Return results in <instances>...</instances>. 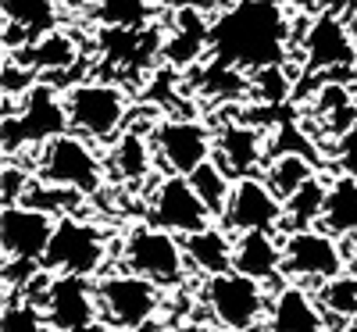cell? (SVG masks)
I'll use <instances>...</instances> for the list:
<instances>
[{
    "label": "cell",
    "instance_id": "obj_17",
    "mask_svg": "<svg viewBox=\"0 0 357 332\" xmlns=\"http://www.w3.org/2000/svg\"><path fill=\"white\" fill-rule=\"evenodd\" d=\"M215 161L232 175L247 179L268 161V136L250 122H225L215 133Z\"/></svg>",
    "mask_w": 357,
    "mask_h": 332
},
{
    "label": "cell",
    "instance_id": "obj_28",
    "mask_svg": "<svg viewBox=\"0 0 357 332\" xmlns=\"http://www.w3.org/2000/svg\"><path fill=\"white\" fill-rule=\"evenodd\" d=\"M232 183H236V179L218 161H207V165H200L190 175V186L197 190V197L207 204V211H211L215 218H222V211H225V204L232 197Z\"/></svg>",
    "mask_w": 357,
    "mask_h": 332
},
{
    "label": "cell",
    "instance_id": "obj_27",
    "mask_svg": "<svg viewBox=\"0 0 357 332\" xmlns=\"http://www.w3.org/2000/svg\"><path fill=\"white\" fill-rule=\"evenodd\" d=\"M89 11H93L97 25H104V29L139 33L154 18V0H89Z\"/></svg>",
    "mask_w": 357,
    "mask_h": 332
},
{
    "label": "cell",
    "instance_id": "obj_14",
    "mask_svg": "<svg viewBox=\"0 0 357 332\" xmlns=\"http://www.w3.org/2000/svg\"><path fill=\"white\" fill-rule=\"evenodd\" d=\"M222 229L232 236L243 232H282V200L268 190L261 175L232 183V197L222 211Z\"/></svg>",
    "mask_w": 357,
    "mask_h": 332
},
{
    "label": "cell",
    "instance_id": "obj_13",
    "mask_svg": "<svg viewBox=\"0 0 357 332\" xmlns=\"http://www.w3.org/2000/svg\"><path fill=\"white\" fill-rule=\"evenodd\" d=\"M301 61L307 75L343 72L357 65V43L336 11H318L301 36Z\"/></svg>",
    "mask_w": 357,
    "mask_h": 332
},
{
    "label": "cell",
    "instance_id": "obj_8",
    "mask_svg": "<svg viewBox=\"0 0 357 332\" xmlns=\"http://www.w3.org/2000/svg\"><path fill=\"white\" fill-rule=\"evenodd\" d=\"M97 300H100V322L122 332H139L161 311V286L132 276L126 268H114L97 279Z\"/></svg>",
    "mask_w": 357,
    "mask_h": 332
},
{
    "label": "cell",
    "instance_id": "obj_24",
    "mask_svg": "<svg viewBox=\"0 0 357 332\" xmlns=\"http://www.w3.org/2000/svg\"><path fill=\"white\" fill-rule=\"evenodd\" d=\"M325 200H329V183H321V179L314 175L311 183H304L289 200H282V232L321 229Z\"/></svg>",
    "mask_w": 357,
    "mask_h": 332
},
{
    "label": "cell",
    "instance_id": "obj_5",
    "mask_svg": "<svg viewBox=\"0 0 357 332\" xmlns=\"http://www.w3.org/2000/svg\"><path fill=\"white\" fill-rule=\"evenodd\" d=\"M36 179L47 186L75 190L82 197L97 193L107 179V165L93 150V143L82 139L79 133H65L36 150Z\"/></svg>",
    "mask_w": 357,
    "mask_h": 332
},
{
    "label": "cell",
    "instance_id": "obj_22",
    "mask_svg": "<svg viewBox=\"0 0 357 332\" xmlns=\"http://www.w3.org/2000/svg\"><path fill=\"white\" fill-rule=\"evenodd\" d=\"M183 250H186V261L193 271H200L204 279H215V276H225L232 271V250H236V239H229L225 229L211 225L204 232H193L183 239Z\"/></svg>",
    "mask_w": 357,
    "mask_h": 332
},
{
    "label": "cell",
    "instance_id": "obj_1",
    "mask_svg": "<svg viewBox=\"0 0 357 332\" xmlns=\"http://www.w3.org/2000/svg\"><path fill=\"white\" fill-rule=\"evenodd\" d=\"M293 18L286 0H232L215 15L211 54L240 72L279 68L289 57Z\"/></svg>",
    "mask_w": 357,
    "mask_h": 332
},
{
    "label": "cell",
    "instance_id": "obj_26",
    "mask_svg": "<svg viewBox=\"0 0 357 332\" xmlns=\"http://www.w3.org/2000/svg\"><path fill=\"white\" fill-rule=\"evenodd\" d=\"M318 172H314V161L311 158H301V154H279V158H268L264 161V183L279 200H289L304 183H311Z\"/></svg>",
    "mask_w": 357,
    "mask_h": 332
},
{
    "label": "cell",
    "instance_id": "obj_10",
    "mask_svg": "<svg viewBox=\"0 0 357 332\" xmlns=\"http://www.w3.org/2000/svg\"><path fill=\"white\" fill-rule=\"evenodd\" d=\"M282 276L296 286L304 282H333L347 276V254L340 239L325 229H301L282 236Z\"/></svg>",
    "mask_w": 357,
    "mask_h": 332
},
{
    "label": "cell",
    "instance_id": "obj_11",
    "mask_svg": "<svg viewBox=\"0 0 357 332\" xmlns=\"http://www.w3.org/2000/svg\"><path fill=\"white\" fill-rule=\"evenodd\" d=\"M158 165L168 175H193L200 165L215 161V133L197 118H165L151 129Z\"/></svg>",
    "mask_w": 357,
    "mask_h": 332
},
{
    "label": "cell",
    "instance_id": "obj_7",
    "mask_svg": "<svg viewBox=\"0 0 357 332\" xmlns=\"http://www.w3.org/2000/svg\"><path fill=\"white\" fill-rule=\"evenodd\" d=\"M29 282L40 289L33 304L47 315L54 332H89L100 325L97 282L79 276H54V271H40Z\"/></svg>",
    "mask_w": 357,
    "mask_h": 332
},
{
    "label": "cell",
    "instance_id": "obj_6",
    "mask_svg": "<svg viewBox=\"0 0 357 332\" xmlns=\"http://www.w3.org/2000/svg\"><path fill=\"white\" fill-rule=\"evenodd\" d=\"M107 236L100 232V225L86 222L82 215H68L57 218L50 247L43 254V271H54V276H79V279H100L104 268L111 261L107 250Z\"/></svg>",
    "mask_w": 357,
    "mask_h": 332
},
{
    "label": "cell",
    "instance_id": "obj_12",
    "mask_svg": "<svg viewBox=\"0 0 357 332\" xmlns=\"http://www.w3.org/2000/svg\"><path fill=\"white\" fill-rule=\"evenodd\" d=\"M146 222L172 232V236H193L215 225V215L207 204L197 197L186 175H165L151 190V207H146Z\"/></svg>",
    "mask_w": 357,
    "mask_h": 332
},
{
    "label": "cell",
    "instance_id": "obj_9",
    "mask_svg": "<svg viewBox=\"0 0 357 332\" xmlns=\"http://www.w3.org/2000/svg\"><path fill=\"white\" fill-rule=\"evenodd\" d=\"M200 304L225 332H250L261 325L272 300L264 296V286L257 279H247L240 271H225V276L204 279Z\"/></svg>",
    "mask_w": 357,
    "mask_h": 332
},
{
    "label": "cell",
    "instance_id": "obj_4",
    "mask_svg": "<svg viewBox=\"0 0 357 332\" xmlns=\"http://www.w3.org/2000/svg\"><path fill=\"white\" fill-rule=\"evenodd\" d=\"M65 107L72 118V133L89 143H114L129 118V97L122 86L104 79H82L65 89Z\"/></svg>",
    "mask_w": 357,
    "mask_h": 332
},
{
    "label": "cell",
    "instance_id": "obj_20",
    "mask_svg": "<svg viewBox=\"0 0 357 332\" xmlns=\"http://www.w3.org/2000/svg\"><path fill=\"white\" fill-rule=\"evenodd\" d=\"M232 271L247 279L272 282L282 276V236L279 232H243L236 236Z\"/></svg>",
    "mask_w": 357,
    "mask_h": 332
},
{
    "label": "cell",
    "instance_id": "obj_29",
    "mask_svg": "<svg viewBox=\"0 0 357 332\" xmlns=\"http://www.w3.org/2000/svg\"><path fill=\"white\" fill-rule=\"evenodd\" d=\"M200 89L215 100H236L250 93V75H243L240 68H232L225 61H211L200 72Z\"/></svg>",
    "mask_w": 357,
    "mask_h": 332
},
{
    "label": "cell",
    "instance_id": "obj_18",
    "mask_svg": "<svg viewBox=\"0 0 357 332\" xmlns=\"http://www.w3.org/2000/svg\"><path fill=\"white\" fill-rule=\"evenodd\" d=\"M4 8V47L8 54L25 50L33 40L47 36L57 29V0H0Z\"/></svg>",
    "mask_w": 357,
    "mask_h": 332
},
{
    "label": "cell",
    "instance_id": "obj_19",
    "mask_svg": "<svg viewBox=\"0 0 357 332\" xmlns=\"http://www.w3.org/2000/svg\"><path fill=\"white\" fill-rule=\"evenodd\" d=\"M268 332H325V311L304 286L286 282L268 304Z\"/></svg>",
    "mask_w": 357,
    "mask_h": 332
},
{
    "label": "cell",
    "instance_id": "obj_36",
    "mask_svg": "<svg viewBox=\"0 0 357 332\" xmlns=\"http://www.w3.org/2000/svg\"><path fill=\"white\" fill-rule=\"evenodd\" d=\"M296 8H318V0H293Z\"/></svg>",
    "mask_w": 357,
    "mask_h": 332
},
{
    "label": "cell",
    "instance_id": "obj_32",
    "mask_svg": "<svg viewBox=\"0 0 357 332\" xmlns=\"http://www.w3.org/2000/svg\"><path fill=\"white\" fill-rule=\"evenodd\" d=\"M4 332H54V329L33 300L15 296L4 304Z\"/></svg>",
    "mask_w": 357,
    "mask_h": 332
},
{
    "label": "cell",
    "instance_id": "obj_21",
    "mask_svg": "<svg viewBox=\"0 0 357 332\" xmlns=\"http://www.w3.org/2000/svg\"><path fill=\"white\" fill-rule=\"evenodd\" d=\"M154 161H158V154H154L151 136H143L139 129H129V133H122L114 139L107 168L114 172L118 183L136 186V183H143V179L154 175Z\"/></svg>",
    "mask_w": 357,
    "mask_h": 332
},
{
    "label": "cell",
    "instance_id": "obj_23",
    "mask_svg": "<svg viewBox=\"0 0 357 332\" xmlns=\"http://www.w3.org/2000/svg\"><path fill=\"white\" fill-rule=\"evenodd\" d=\"M15 57H18L22 65L33 68L36 75H43V72H68L79 61V43H75V36L61 33V29H54V33L33 40L25 50H18Z\"/></svg>",
    "mask_w": 357,
    "mask_h": 332
},
{
    "label": "cell",
    "instance_id": "obj_35",
    "mask_svg": "<svg viewBox=\"0 0 357 332\" xmlns=\"http://www.w3.org/2000/svg\"><path fill=\"white\" fill-rule=\"evenodd\" d=\"M340 332H357V318H350V322H343V325H340Z\"/></svg>",
    "mask_w": 357,
    "mask_h": 332
},
{
    "label": "cell",
    "instance_id": "obj_15",
    "mask_svg": "<svg viewBox=\"0 0 357 332\" xmlns=\"http://www.w3.org/2000/svg\"><path fill=\"white\" fill-rule=\"evenodd\" d=\"M54 225H57V218H50L47 211L25 207V204L4 207V215H0V247H4V261L43 264Z\"/></svg>",
    "mask_w": 357,
    "mask_h": 332
},
{
    "label": "cell",
    "instance_id": "obj_3",
    "mask_svg": "<svg viewBox=\"0 0 357 332\" xmlns=\"http://www.w3.org/2000/svg\"><path fill=\"white\" fill-rule=\"evenodd\" d=\"M72 133L65 93L50 82H40L15 111H4V158L22 154L25 146H43L57 136Z\"/></svg>",
    "mask_w": 357,
    "mask_h": 332
},
{
    "label": "cell",
    "instance_id": "obj_34",
    "mask_svg": "<svg viewBox=\"0 0 357 332\" xmlns=\"http://www.w3.org/2000/svg\"><path fill=\"white\" fill-rule=\"evenodd\" d=\"M336 165H340V175H350L357 179V122L336 139Z\"/></svg>",
    "mask_w": 357,
    "mask_h": 332
},
{
    "label": "cell",
    "instance_id": "obj_25",
    "mask_svg": "<svg viewBox=\"0 0 357 332\" xmlns=\"http://www.w3.org/2000/svg\"><path fill=\"white\" fill-rule=\"evenodd\" d=\"M321 229L333 232L336 239L357 236V179L336 175L333 183H329V200H325Z\"/></svg>",
    "mask_w": 357,
    "mask_h": 332
},
{
    "label": "cell",
    "instance_id": "obj_30",
    "mask_svg": "<svg viewBox=\"0 0 357 332\" xmlns=\"http://www.w3.org/2000/svg\"><path fill=\"white\" fill-rule=\"evenodd\" d=\"M318 304L325 315H336L343 322L357 318V276H340L318 289Z\"/></svg>",
    "mask_w": 357,
    "mask_h": 332
},
{
    "label": "cell",
    "instance_id": "obj_33",
    "mask_svg": "<svg viewBox=\"0 0 357 332\" xmlns=\"http://www.w3.org/2000/svg\"><path fill=\"white\" fill-rule=\"evenodd\" d=\"M33 172H29L22 161H4V193H0V200H4V207H18L25 200V193L33 190Z\"/></svg>",
    "mask_w": 357,
    "mask_h": 332
},
{
    "label": "cell",
    "instance_id": "obj_31",
    "mask_svg": "<svg viewBox=\"0 0 357 332\" xmlns=\"http://www.w3.org/2000/svg\"><path fill=\"white\" fill-rule=\"evenodd\" d=\"M289 93H293V79L286 75V65L250 72V97H254V100L275 107V104H282Z\"/></svg>",
    "mask_w": 357,
    "mask_h": 332
},
{
    "label": "cell",
    "instance_id": "obj_16",
    "mask_svg": "<svg viewBox=\"0 0 357 332\" xmlns=\"http://www.w3.org/2000/svg\"><path fill=\"white\" fill-rule=\"evenodd\" d=\"M211 25L215 18H207L200 8H178L172 15V25L161 40V57L165 65L175 68V72H186L193 68L200 57L211 50Z\"/></svg>",
    "mask_w": 357,
    "mask_h": 332
},
{
    "label": "cell",
    "instance_id": "obj_2",
    "mask_svg": "<svg viewBox=\"0 0 357 332\" xmlns=\"http://www.w3.org/2000/svg\"><path fill=\"white\" fill-rule=\"evenodd\" d=\"M118 261H122L126 271L132 276L154 282L161 289H172L186 279V250H183V239L158 229V225H132L122 243H118Z\"/></svg>",
    "mask_w": 357,
    "mask_h": 332
}]
</instances>
